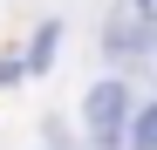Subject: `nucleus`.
I'll return each mask as SVG.
<instances>
[{
  "label": "nucleus",
  "instance_id": "obj_1",
  "mask_svg": "<svg viewBox=\"0 0 157 150\" xmlns=\"http://www.w3.org/2000/svg\"><path fill=\"white\" fill-rule=\"evenodd\" d=\"M82 116H89L96 143H102V150H116L123 123H130V89H123V82H96V89H89V103H82Z\"/></svg>",
  "mask_w": 157,
  "mask_h": 150
},
{
  "label": "nucleus",
  "instance_id": "obj_2",
  "mask_svg": "<svg viewBox=\"0 0 157 150\" xmlns=\"http://www.w3.org/2000/svg\"><path fill=\"white\" fill-rule=\"evenodd\" d=\"M109 41H116V55H144V34H137V21H130V14L109 21Z\"/></svg>",
  "mask_w": 157,
  "mask_h": 150
},
{
  "label": "nucleus",
  "instance_id": "obj_3",
  "mask_svg": "<svg viewBox=\"0 0 157 150\" xmlns=\"http://www.w3.org/2000/svg\"><path fill=\"white\" fill-rule=\"evenodd\" d=\"M150 143H157V116L144 109V116H137V137H130V150H150Z\"/></svg>",
  "mask_w": 157,
  "mask_h": 150
}]
</instances>
